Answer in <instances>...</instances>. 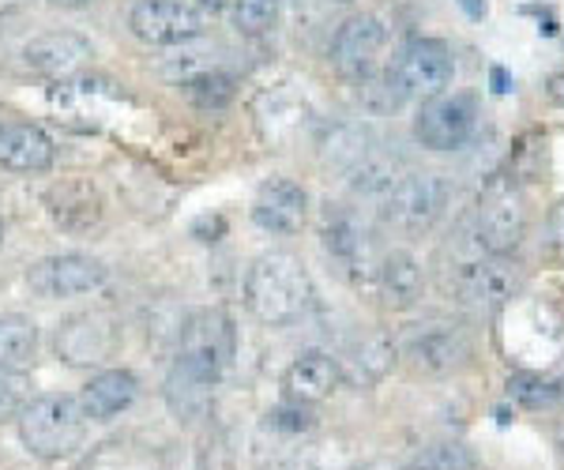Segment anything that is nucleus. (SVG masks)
Returning <instances> with one entry per match:
<instances>
[{
    "label": "nucleus",
    "mask_w": 564,
    "mask_h": 470,
    "mask_svg": "<svg viewBox=\"0 0 564 470\" xmlns=\"http://www.w3.org/2000/svg\"><path fill=\"white\" fill-rule=\"evenodd\" d=\"M308 302H313V283L294 252H260L245 271V309L260 324L286 328L302 320Z\"/></svg>",
    "instance_id": "obj_1"
},
{
    "label": "nucleus",
    "mask_w": 564,
    "mask_h": 470,
    "mask_svg": "<svg viewBox=\"0 0 564 470\" xmlns=\"http://www.w3.org/2000/svg\"><path fill=\"white\" fill-rule=\"evenodd\" d=\"M15 426H20L23 448L31 451L34 459L57 463V459H68L72 451L84 445L90 418L84 414L79 395L53 392V395H34L20 411Z\"/></svg>",
    "instance_id": "obj_2"
},
{
    "label": "nucleus",
    "mask_w": 564,
    "mask_h": 470,
    "mask_svg": "<svg viewBox=\"0 0 564 470\" xmlns=\"http://www.w3.org/2000/svg\"><path fill=\"white\" fill-rule=\"evenodd\" d=\"M238 354V328L226 309H196L181 328L174 365L204 376L207 384H218Z\"/></svg>",
    "instance_id": "obj_3"
},
{
    "label": "nucleus",
    "mask_w": 564,
    "mask_h": 470,
    "mask_svg": "<svg viewBox=\"0 0 564 470\" xmlns=\"http://www.w3.org/2000/svg\"><path fill=\"white\" fill-rule=\"evenodd\" d=\"M452 185L441 174H403L380 196V215L399 233H430L444 219Z\"/></svg>",
    "instance_id": "obj_4"
},
{
    "label": "nucleus",
    "mask_w": 564,
    "mask_h": 470,
    "mask_svg": "<svg viewBox=\"0 0 564 470\" xmlns=\"http://www.w3.org/2000/svg\"><path fill=\"white\" fill-rule=\"evenodd\" d=\"M478 132V98L467 90H444L422 98L414 117V140L430 151H459Z\"/></svg>",
    "instance_id": "obj_5"
},
{
    "label": "nucleus",
    "mask_w": 564,
    "mask_h": 470,
    "mask_svg": "<svg viewBox=\"0 0 564 470\" xmlns=\"http://www.w3.org/2000/svg\"><path fill=\"white\" fill-rule=\"evenodd\" d=\"M395 358L411 369L414 376H448L459 365H467L470 342L452 324H417V328L395 347Z\"/></svg>",
    "instance_id": "obj_6"
},
{
    "label": "nucleus",
    "mask_w": 564,
    "mask_h": 470,
    "mask_svg": "<svg viewBox=\"0 0 564 470\" xmlns=\"http://www.w3.org/2000/svg\"><path fill=\"white\" fill-rule=\"evenodd\" d=\"M527 222H531V211H527V200L520 188L500 185L486 200L478 204V219H475V241L486 256H508L516 252V245L527 238Z\"/></svg>",
    "instance_id": "obj_7"
},
{
    "label": "nucleus",
    "mask_w": 564,
    "mask_h": 470,
    "mask_svg": "<svg viewBox=\"0 0 564 470\" xmlns=\"http://www.w3.org/2000/svg\"><path fill=\"white\" fill-rule=\"evenodd\" d=\"M391 72L406 90V98H433L444 95L456 79V57L441 39H411L399 50Z\"/></svg>",
    "instance_id": "obj_8"
},
{
    "label": "nucleus",
    "mask_w": 564,
    "mask_h": 470,
    "mask_svg": "<svg viewBox=\"0 0 564 470\" xmlns=\"http://www.w3.org/2000/svg\"><path fill=\"white\" fill-rule=\"evenodd\" d=\"M129 26L143 45H185L204 34L207 20L193 0H135Z\"/></svg>",
    "instance_id": "obj_9"
},
{
    "label": "nucleus",
    "mask_w": 564,
    "mask_h": 470,
    "mask_svg": "<svg viewBox=\"0 0 564 470\" xmlns=\"http://www.w3.org/2000/svg\"><path fill=\"white\" fill-rule=\"evenodd\" d=\"M106 283V264L84 252H65V256H45L26 271V286L45 302H61V297H84L95 294Z\"/></svg>",
    "instance_id": "obj_10"
},
{
    "label": "nucleus",
    "mask_w": 564,
    "mask_h": 470,
    "mask_svg": "<svg viewBox=\"0 0 564 470\" xmlns=\"http://www.w3.org/2000/svg\"><path fill=\"white\" fill-rule=\"evenodd\" d=\"M117 347H121V328L109 313H79L57 328V358L68 365L98 369L117 358Z\"/></svg>",
    "instance_id": "obj_11"
},
{
    "label": "nucleus",
    "mask_w": 564,
    "mask_h": 470,
    "mask_svg": "<svg viewBox=\"0 0 564 470\" xmlns=\"http://www.w3.org/2000/svg\"><path fill=\"white\" fill-rule=\"evenodd\" d=\"M384 42H388V31L377 15H369V12L350 15L332 39V65L339 68V76L358 84V79H366L369 72L380 68Z\"/></svg>",
    "instance_id": "obj_12"
},
{
    "label": "nucleus",
    "mask_w": 564,
    "mask_h": 470,
    "mask_svg": "<svg viewBox=\"0 0 564 470\" xmlns=\"http://www.w3.org/2000/svg\"><path fill=\"white\" fill-rule=\"evenodd\" d=\"M523 275L520 267L508 256H486V260H470V264L456 267V286L459 302L475 305V309H497V305L512 302L516 291H520Z\"/></svg>",
    "instance_id": "obj_13"
},
{
    "label": "nucleus",
    "mask_w": 564,
    "mask_h": 470,
    "mask_svg": "<svg viewBox=\"0 0 564 470\" xmlns=\"http://www.w3.org/2000/svg\"><path fill=\"white\" fill-rule=\"evenodd\" d=\"M252 222L268 233L279 238H294L305 230L308 222V193L305 185L290 177H271L257 188V200H252Z\"/></svg>",
    "instance_id": "obj_14"
},
{
    "label": "nucleus",
    "mask_w": 564,
    "mask_h": 470,
    "mask_svg": "<svg viewBox=\"0 0 564 470\" xmlns=\"http://www.w3.org/2000/svg\"><path fill=\"white\" fill-rule=\"evenodd\" d=\"M57 147H53L50 132L39 129L20 117L0 113V170H12V174H45L53 170Z\"/></svg>",
    "instance_id": "obj_15"
},
{
    "label": "nucleus",
    "mask_w": 564,
    "mask_h": 470,
    "mask_svg": "<svg viewBox=\"0 0 564 470\" xmlns=\"http://www.w3.org/2000/svg\"><path fill=\"white\" fill-rule=\"evenodd\" d=\"M23 61L34 76L45 79H68L90 61V42L76 31H45L26 42Z\"/></svg>",
    "instance_id": "obj_16"
},
{
    "label": "nucleus",
    "mask_w": 564,
    "mask_h": 470,
    "mask_svg": "<svg viewBox=\"0 0 564 470\" xmlns=\"http://www.w3.org/2000/svg\"><path fill=\"white\" fill-rule=\"evenodd\" d=\"M45 211H50V219L61 226V230L68 233H87L90 226L102 222V196H98V188L90 185L84 177H68V181H57V185H50V193H45Z\"/></svg>",
    "instance_id": "obj_17"
},
{
    "label": "nucleus",
    "mask_w": 564,
    "mask_h": 470,
    "mask_svg": "<svg viewBox=\"0 0 564 470\" xmlns=\"http://www.w3.org/2000/svg\"><path fill=\"white\" fill-rule=\"evenodd\" d=\"M339 384V361H335L327 350H305L286 365L282 373V392H286L290 403H321L335 392Z\"/></svg>",
    "instance_id": "obj_18"
},
{
    "label": "nucleus",
    "mask_w": 564,
    "mask_h": 470,
    "mask_svg": "<svg viewBox=\"0 0 564 470\" xmlns=\"http://www.w3.org/2000/svg\"><path fill=\"white\" fill-rule=\"evenodd\" d=\"M140 395V381L129 369H102L84 384L79 392V403H84V414L90 422H109L117 414H124Z\"/></svg>",
    "instance_id": "obj_19"
},
{
    "label": "nucleus",
    "mask_w": 564,
    "mask_h": 470,
    "mask_svg": "<svg viewBox=\"0 0 564 470\" xmlns=\"http://www.w3.org/2000/svg\"><path fill=\"white\" fill-rule=\"evenodd\" d=\"M422 286H425L422 264H417L406 249H395V252H388V256L380 260L377 291H380V302H384L388 309H411V305H417Z\"/></svg>",
    "instance_id": "obj_20"
},
{
    "label": "nucleus",
    "mask_w": 564,
    "mask_h": 470,
    "mask_svg": "<svg viewBox=\"0 0 564 470\" xmlns=\"http://www.w3.org/2000/svg\"><path fill=\"white\" fill-rule=\"evenodd\" d=\"M166 406L174 411V418L181 422H199L207 411H212V395H215V384H207L204 376L188 373L181 365H170V376H166Z\"/></svg>",
    "instance_id": "obj_21"
},
{
    "label": "nucleus",
    "mask_w": 564,
    "mask_h": 470,
    "mask_svg": "<svg viewBox=\"0 0 564 470\" xmlns=\"http://www.w3.org/2000/svg\"><path fill=\"white\" fill-rule=\"evenodd\" d=\"M39 354V324L31 316H0V369L26 373Z\"/></svg>",
    "instance_id": "obj_22"
},
{
    "label": "nucleus",
    "mask_w": 564,
    "mask_h": 470,
    "mask_svg": "<svg viewBox=\"0 0 564 470\" xmlns=\"http://www.w3.org/2000/svg\"><path fill=\"white\" fill-rule=\"evenodd\" d=\"M324 249L332 252L335 260H343V264H358V260H366L369 238H366V226L358 222V215L343 211V207L327 211V219H324Z\"/></svg>",
    "instance_id": "obj_23"
},
{
    "label": "nucleus",
    "mask_w": 564,
    "mask_h": 470,
    "mask_svg": "<svg viewBox=\"0 0 564 470\" xmlns=\"http://www.w3.org/2000/svg\"><path fill=\"white\" fill-rule=\"evenodd\" d=\"M181 95L196 106V110H226L238 98V79L223 68H204L196 76L181 79Z\"/></svg>",
    "instance_id": "obj_24"
},
{
    "label": "nucleus",
    "mask_w": 564,
    "mask_h": 470,
    "mask_svg": "<svg viewBox=\"0 0 564 470\" xmlns=\"http://www.w3.org/2000/svg\"><path fill=\"white\" fill-rule=\"evenodd\" d=\"M358 102L366 106L369 113H391V110H399V106L406 102V90L399 87V79H395V72L391 68H377V72H369L366 79H358Z\"/></svg>",
    "instance_id": "obj_25"
},
{
    "label": "nucleus",
    "mask_w": 564,
    "mask_h": 470,
    "mask_svg": "<svg viewBox=\"0 0 564 470\" xmlns=\"http://www.w3.org/2000/svg\"><path fill=\"white\" fill-rule=\"evenodd\" d=\"M282 20V0H234V26L249 39L275 31Z\"/></svg>",
    "instance_id": "obj_26"
},
{
    "label": "nucleus",
    "mask_w": 564,
    "mask_h": 470,
    "mask_svg": "<svg viewBox=\"0 0 564 470\" xmlns=\"http://www.w3.org/2000/svg\"><path fill=\"white\" fill-rule=\"evenodd\" d=\"M403 470H478V459L459 440H441V445L425 448L422 456H414Z\"/></svg>",
    "instance_id": "obj_27"
},
{
    "label": "nucleus",
    "mask_w": 564,
    "mask_h": 470,
    "mask_svg": "<svg viewBox=\"0 0 564 470\" xmlns=\"http://www.w3.org/2000/svg\"><path fill=\"white\" fill-rule=\"evenodd\" d=\"M358 451L347 445H313L302 448L282 470H350Z\"/></svg>",
    "instance_id": "obj_28"
},
{
    "label": "nucleus",
    "mask_w": 564,
    "mask_h": 470,
    "mask_svg": "<svg viewBox=\"0 0 564 470\" xmlns=\"http://www.w3.org/2000/svg\"><path fill=\"white\" fill-rule=\"evenodd\" d=\"M31 403V376L0 369V422L20 418V411Z\"/></svg>",
    "instance_id": "obj_29"
},
{
    "label": "nucleus",
    "mask_w": 564,
    "mask_h": 470,
    "mask_svg": "<svg viewBox=\"0 0 564 470\" xmlns=\"http://www.w3.org/2000/svg\"><path fill=\"white\" fill-rule=\"evenodd\" d=\"M313 426H316V418H313V411H305V403H290L268 414V429L286 433V437H302V433H308Z\"/></svg>",
    "instance_id": "obj_30"
},
{
    "label": "nucleus",
    "mask_w": 564,
    "mask_h": 470,
    "mask_svg": "<svg viewBox=\"0 0 564 470\" xmlns=\"http://www.w3.org/2000/svg\"><path fill=\"white\" fill-rule=\"evenodd\" d=\"M512 395H516V400H523V403H531V406H539V403H550V400H557V392H553L550 384L527 381V376H520V381H512Z\"/></svg>",
    "instance_id": "obj_31"
},
{
    "label": "nucleus",
    "mask_w": 564,
    "mask_h": 470,
    "mask_svg": "<svg viewBox=\"0 0 564 470\" xmlns=\"http://www.w3.org/2000/svg\"><path fill=\"white\" fill-rule=\"evenodd\" d=\"M550 241H553V252L564 260V200L553 204V211H550Z\"/></svg>",
    "instance_id": "obj_32"
},
{
    "label": "nucleus",
    "mask_w": 564,
    "mask_h": 470,
    "mask_svg": "<svg viewBox=\"0 0 564 470\" xmlns=\"http://www.w3.org/2000/svg\"><path fill=\"white\" fill-rule=\"evenodd\" d=\"M193 233L199 241H218L226 233V222L218 219V215H215V219H199V222H193Z\"/></svg>",
    "instance_id": "obj_33"
},
{
    "label": "nucleus",
    "mask_w": 564,
    "mask_h": 470,
    "mask_svg": "<svg viewBox=\"0 0 564 470\" xmlns=\"http://www.w3.org/2000/svg\"><path fill=\"white\" fill-rule=\"evenodd\" d=\"M456 4L467 12V20H475V23H481L489 15V0H456Z\"/></svg>",
    "instance_id": "obj_34"
},
{
    "label": "nucleus",
    "mask_w": 564,
    "mask_h": 470,
    "mask_svg": "<svg viewBox=\"0 0 564 470\" xmlns=\"http://www.w3.org/2000/svg\"><path fill=\"white\" fill-rule=\"evenodd\" d=\"M545 95L553 98V102L564 110V72H557V76H550V84H545Z\"/></svg>",
    "instance_id": "obj_35"
},
{
    "label": "nucleus",
    "mask_w": 564,
    "mask_h": 470,
    "mask_svg": "<svg viewBox=\"0 0 564 470\" xmlns=\"http://www.w3.org/2000/svg\"><path fill=\"white\" fill-rule=\"evenodd\" d=\"M53 4H61V8H84V4H90V0H53Z\"/></svg>",
    "instance_id": "obj_36"
},
{
    "label": "nucleus",
    "mask_w": 564,
    "mask_h": 470,
    "mask_svg": "<svg viewBox=\"0 0 564 470\" xmlns=\"http://www.w3.org/2000/svg\"><path fill=\"white\" fill-rule=\"evenodd\" d=\"M350 470H354V467H350ZM361 470H388V467H384V463H369V467H361Z\"/></svg>",
    "instance_id": "obj_37"
},
{
    "label": "nucleus",
    "mask_w": 564,
    "mask_h": 470,
    "mask_svg": "<svg viewBox=\"0 0 564 470\" xmlns=\"http://www.w3.org/2000/svg\"><path fill=\"white\" fill-rule=\"evenodd\" d=\"M0 241H4V222H0Z\"/></svg>",
    "instance_id": "obj_38"
},
{
    "label": "nucleus",
    "mask_w": 564,
    "mask_h": 470,
    "mask_svg": "<svg viewBox=\"0 0 564 470\" xmlns=\"http://www.w3.org/2000/svg\"><path fill=\"white\" fill-rule=\"evenodd\" d=\"M335 4H347V0H335Z\"/></svg>",
    "instance_id": "obj_39"
}]
</instances>
